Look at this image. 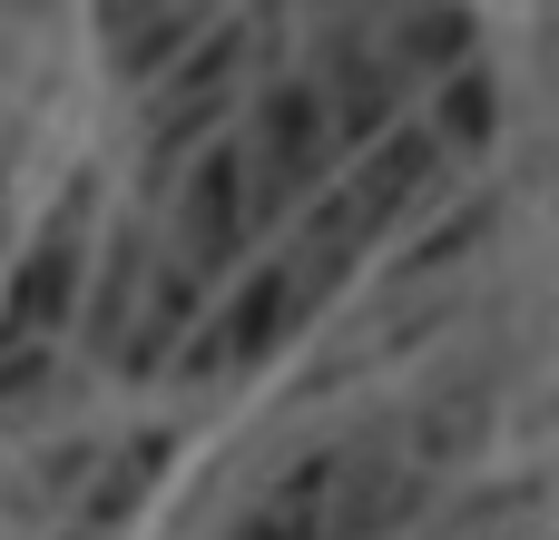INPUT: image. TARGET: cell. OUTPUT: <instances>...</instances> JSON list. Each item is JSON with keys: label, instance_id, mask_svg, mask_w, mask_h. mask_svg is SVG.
<instances>
[{"label": "cell", "instance_id": "obj_1", "mask_svg": "<svg viewBox=\"0 0 559 540\" xmlns=\"http://www.w3.org/2000/svg\"><path fill=\"white\" fill-rule=\"evenodd\" d=\"M334 167V118L314 98V79H275L255 98V138H246V226H285V207L305 187H324Z\"/></svg>", "mask_w": 559, "mask_h": 540}, {"label": "cell", "instance_id": "obj_2", "mask_svg": "<svg viewBox=\"0 0 559 540\" xmlns=\"http://www.w3.org/2000/svg\"><path fill=\"white\" fill-rule=\"evenodd\" d=\"M88 207H98V177H69V197H59V216L39 226V246L20 256V275H10V305H0V344H39L59 315H79V226H88Z\"/></svg>", "mask_w": 559, "mask_h": 540}, {"label": "cell", "instance_id": "obj_3", "mask_svg": "<svg viewBox=\"0 0 559 540\" xmlns=\"http://www.w3.org/2000/svg\"><path fill=\"white\" fill-rule=\"evenodd\" d=\"M246 236H255V226H246V148L216 138V148L197 157V177L177 187V246H167V256H177L197 285H216V275L246 256Z\"/></svg>", "mask_w": 559, "mask_h": 540}, {"label": "cell", "instance_id": "obj_4", "mask_svg": "<svg viewBox=\"0 0 559 540\" xmlns=\"http://www.w3.org/2000/svg\"><path fill=\"white\" fill-rule=\"evenodd\" d=\"M324 118H334V148H373L393 128V98H403V69L364 49L354 20H324V79H314Z\"/></svg>", "mask_w": 559, "mask_h": 540}, {"label": "cell", "instance_id": "obj_5", "mask_svg": "<svg viewBox=\"0 0 559 540\" xmlns=\"http://www.w3.org/2000/svg\"><path fill=\"white\" fill-rule=\"evenodd\" d=\"M432 167H442V138H432V128H393V138H373V157H364L354 187H334V197H344V216H354L364 236H383V226L413 207V187H423Z\"/></svg>", "mask_w": 559, "mask_h": 540}, {"label": "cell", "instance_id": "obj_6", "mask_svg": "<svg viewBox=\"0 0 559 540\" xmlns=\"http://www.w3.org/2000/svg\"><path fill=\"white\" fill-rule=\"evenodd\" d=\"M197 305H206V285H197L177 256H157V266H147V285H138V315H128V344H118V364H128V374L167 364V344L197 325Z\"/></svg>", "mask_w": 559, "mask_h": 540}, {"label": "cell", "instance_id": "obj_7", "mask_svg": "<svg viewBox=\"0 0 559 540\" xmlns=\"http://www.w3.org/2000/svg\"><path fill=\"white\" fill-rule=\"evenodd\" d=\"M295 325H305V295H295L285 256H275V266H255V275H246V295L216 315V334H226V364H265V354H275Z\"/></svg>", "mask_w": 559, "mask_h": 540}, {"label": "cell", "instance_id": "obj_8", "mask_svg": "<svg viewBox=\"0 0 559 540\" xmlns=\"http://www.w3.org/2000/svg\"><path fill=\"white\" fill-rule=\"evenodd\" d=\"M334 462L344 453H305L255 512H236V531L226 540H324V502H334Z\"/></svg>", "mask_w": 559, "mask_h": 540}, {"label": "cell", "instance_id": "obj_9", "mask_svg": "<svg viewBox=\"0 0 559 540\" xmlns=\"http://www.w3.org/2000/svg\"><path fill=\"white\" fill-rule=\"evenodd\" d=\"M167 453H177L167 433H138L128 453H98V472H88V502H79V521H88V531H108V521H128V512H138V502L157 492V472H167Z\"/></svg>", "mask_w": 559, "mask_h": 540}, {"label": "cell", "instance_id": "obj_10", "mask_svg": "<svg viewBox=\"0 0 559 540\" xmlns=\"http://www.w3.org/2000/svg\"><path fill=\"white\" fill-rule=\"evenodd\" d=\"M98 39H108L118 79H157L197 39V10H98Z\"/></svg>", "mask_w": 559, "mask_h": 540}, {"label": "cell", "instance_id": "obj_11", "mask_svg": "<svg viewBox=\"0 0 559 540\" xmlns=\"http://www.w3.org/2000/svg\"><path fill=\"white\" fill-rule=\"evenodd\" d=\"M138 285H147V236H138V226H118V246H108V266H98V295H88V344H98V354H118V344H128Z\"/></svg>", "mask_w": 559, "mask_h": 540}, {"label": "cell", "instance_id": "obj_12", "mask_svg": "<svg viewBox=\"0 0 559 540\" xmlns=\"http://www.w3.org/2000/svg\"><path fill=\"white\" fill-rule=\"evenodd\" d=\"M393 39L413 69H472V10H413L393 20Z\"/></svg>", "mask_w": 559, "mask_h": 540}, {"label": "cell", "instance_id": "obj_13", "mask_svg": "<svg viewBox=\"0 0 559 540\" xmlns=\"http://www.w3.org/2000/svg\"><path fill=\"white\" fill-rule=\"evenodd\" d=\"M432 138H452V148L491 138V69H452V89L432 98Z\"/></svg>", "mask_w": 559, "mask_h": 540}, {"label": "cell", "instance_id": "obj_14", "mask_svg": "<svg viewBox=\"0 0 559 540\" xmlns=\"http://www.w3.org/2000/svg\"><path fill=\"white\" fill-rule=\"evenodd\" d=\"M49 344H0V413H39L49 403Z\"/></svg>", "mask_w": 559, "mask_h": 540}, {"label": "cell", "instance_id": "obj_15", "mask_svg": "<svg viewBox=\"0 0 559 540\" xmlns=\"http://www.w3.org/2000/svg\"><path fill=\"white\" fill-rule=\"evenodd\" d=\"M481 226H491V207H462V216H452V226H442V236H423V246H413V256H403V275H432V266H442V256H462V246H472V236H481Z\"/></svg>", "mask_w": 559, "mask_h": 540}, {"label": "cell", "instance_id": "obj_16", "mask_svg": "<svg viewBox=\"0 0 559 540\" xmlns=\"http://www.w3.org/2000/svg\"><path fill=\"white\" fill-rule=\"evenodd\" d=\"M88 472H98V453H88V443H59V453H39V492H79Z\"/></svg>", "mask_w": 559, "mask_h": 540}]
</instances>
